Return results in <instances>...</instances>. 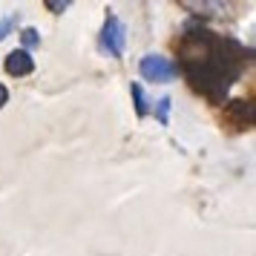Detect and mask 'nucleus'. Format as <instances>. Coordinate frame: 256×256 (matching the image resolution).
<instances>
[{"instance_id": "1", "label": "nucleus", "mask_w": 256, "mask_h": 256, "mask_svg": "<svg viewBox=\"0 0 256 256\" xmlns=\"http://www.w3.org/2000/svg\"><path fill=\"white\" fill-rule=\"evenodd\" d=\"M138 72L147 78V81L167 84V81H173L176 75L182 72V66H178V64H173L170 58H162V55H147V58H141Z\"/></svg>"}, {"instance_id": "2", "label": "nucleus", "mask_w": 256, "mask_h": 256, "mask_svg": "<svg viewBox=\"0 0 256 256\" xmlns=\"http://www.w3.org/2000/svg\"><path fill=\"white\" fill-rule=\"evenodd\" d=\"M101 44H104V49L110 52V55L121 58V52H124V44H127V29H124V24L118 20L116 14H110V18H106L104 32H101Z\"/></svg>"}, {"instance_id": "3", "label": "nucleus", "mask_w": 256, "mask_h": 256, "mask_svg": "<svg viewBox=\"0 0 256 256\" xmlns=\"http://www.w3.org/2000/svg\"><path fill=\"white\" fill-rule=\"evenodd\" d=\"M32 70H35V58H32L26 49H14V52H9V58H6V72H9V75L24 78V75H29Z\"/></svg>"}, {"instance_id": "4", "label": "nucleus", "mask_w": 256, "mask_h": 256, "mask_svg": "<svg viewBox=\"0 0 256 256\" xmlns=\"http://www.w3.org/2000/svg\"><path fill=\"white\" fill-rule=\"evenodd\" d=\"M132 98H136V112L144 118L147 112H150V106H147V98H144V92H141L138 84H132Z\"/></svg>"}, {"instance_id": "5", "label": "nucleus", "mask_w": 256, "mask_h": 256, "mask_svg": "<svg viewBox=\"0 0 256 256\" xmlns=\"http://www.w3.org/2000/svg\"><path fill=\"white\" fill-rule=\"evenodd\" d=\"M14 24H18V14H9V18H3V20H0V40H3V38H9V32L14 29Z\"/></svg>"}, {"instance_id": "6", "label": "nucleus", "mask_w": 256, "mask_h": 256, "mask_svg": "<svg viewBox=\"0 0 256 256\" xmlns=\"http://www.w3.org/2000/svg\"><path fill=\"white\" fill-rule=\"evenodd\" d=\"M170 104H173L170 98H162V101H158V106H156V116H158V121H162V124H167V112H170Z\"/></svg>"}, {"instance_id": "7", "label": "nucleus", "mask_w": 256, "mask_h": 256, "mask_svg": "<svg viewBox=\"0 0 256 256\" xmlns=\"http://www.w3.org/2000/svg\"><path fill=\"white\" fill-rule=\"evenodd\" d=\"M38 44H40L38 29H24V46H38Z\"/></svg>"}, {"instance_id": "8", "label": "nucleus", "mask_w": 256, "mask_h": 256, "mask_svg": "<svg viewBox=\"0 0 256 256\" xmlns=\"http://www.w3.org/2000/svg\"><path fill=\"white\" fill-rule=\"evenodd\" d=\"M46 6H49V9H55V12H64V9H66L70 3H66V0H64V3H55V0H49Z\"/></svg>"}, {"instance_id": "9", "label": "nucleus", "mask_w": 256, "mask_h": 256, "mask_svg": "<svg viewBox=\"0 0 256 256\" xmlns=\"http://www.w3.org/2000/svg\"><path fill=\"white\" fill-rule=\"evenodd\" d=\"M6 101H9V90H6V86L0 84V106L6 104Z\"/></svg>"}]
</instances>
